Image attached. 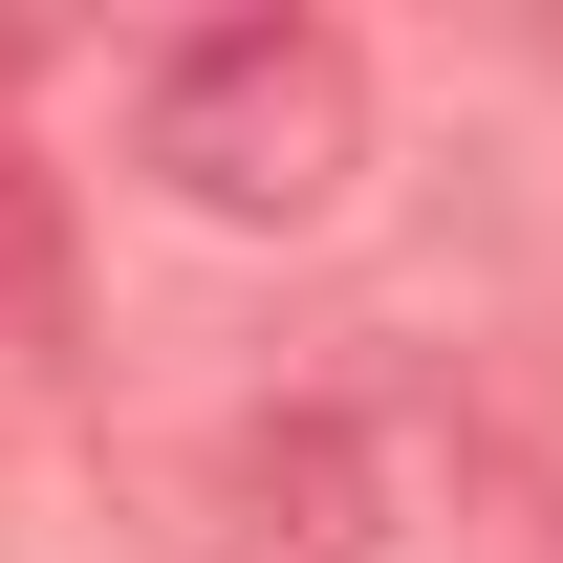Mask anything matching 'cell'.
I'll list each match as a JSON object with an SVG mask.
<instances>
[{
    "label": "cell",
    "mask_w": 563,
    "mask_h": 563,
    "mask_svg": "<svg viewBox=\"0 0 563 563\" xmlns=\"http://www.w3.org/2000/svg\"><path fill=\"white\" fill-rule=\"evenodd\" d=\"M152 174L239 239H303V217L368 174V44L347 22H303V0H239L196 22L174 66H152Z\"/></svg>",
    "instance_id": "cell-1"
},
{
    "label": "cell",
    "mask_w": 563,
    "mask_h": 563,
    "mask_svg": "<svg viewBox=\"0 0 563 563\" xmlns=\"http://www.w3.org/2000/svg\"><path fill=\"white\" fill-rule=\"evenodd\" d=\"M196 498L217 563H368V412H239Z\"/></svg>",
    "instance_id": "cell-2"
},
{
    "label": "cell",
    "mask_w": 563,
    "mask_h": 563,
    "mask_svg": "<svg viewBox=\"0 0 563 563\" xmlns=\"http://www.w3.org/2000/svg\"><path fill=\"white\" fill-rule=\"evenodd\" d=\"M44 261H66V217H44V174H22V131H0V325L44 303Z\"/></svg>",
    "instance_id": "cell-3"
}]
</instances>
